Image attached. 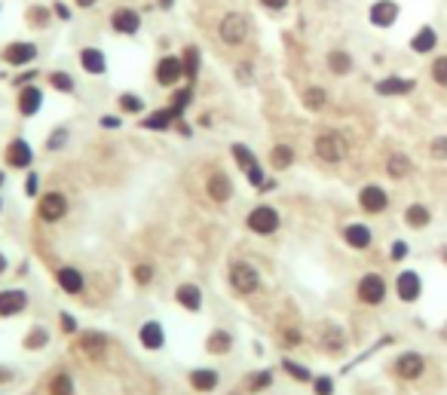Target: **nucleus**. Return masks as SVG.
Returning a JSON list of instances; mask_svg holds the SVG:
<instances>
[{
  "label": "nucleus",
  "mask_w": 447,
  "mask_h": 395,
  "mask_svg": "<svg viewBox=\"0 0 447 395\" xmlns=\"http://www.w3.org/2000/svg\"><path fill=\"white\" fill-rule=\"evenodd\" d=\"M49 395H74V380H70L68 374H56V377L49 380Z\"/></svg>",
  "instance_id": "obj_36"
},
{
  "label": "nucleus",
  "mask_w": 447,
  "mask_h": 395,
  "mask_svg": "<svg viewBox=\"0 0 447 395\" xmlns=\"http://www.w3.org/2000/svg\"><path fill=\"white\" fill-rule=\"evenodd\" d=\"M404 221L414 227V230H423V227H429V221H432V215H429V209L426 206H420V202H414V206L404 211Z\"/></svg>",
  "instance_id": "obj_29"
},
{
  "label": "nucleus",
  "mask_w": 447,
  "mask_h": 395,
  "mask_svg": "<svg viewBox=\"0 0 447 395\" xmlns=\"http://www.w3.org/2000/svg\"><path fill=\"white\" fill-rule=\"evenodd\" d=\"M347 154H349V144L337 132H325V135L316 138V157L325 159V163H340V159H347Z\"/></svg>",
  "instance_id": "obj_2"
},
{
  "label": "nucleus",
  "mask_w": 447,
  "mask_h": 395,
  "mask_svg": "<svg viewBox=\"0 0 447 395\" xmlns=\"http://www.w3.org/2000/svg\"><path fill=\"white\" fill-rule=\"evenodd\" d=\"M190 98H193V89L190 86H184V89H175L172 93V101H169V114H172V120H181L184 117V110H187V105H190Z\"/></svg>",
  "instance_id": "obj_24"
},
{
  "label": "nucleus",
  "mask_w": 447,
  "mask_h": 395,
  "mask_svg": "<svg viewBox=\"0 0 447 395\" xmlns=\"http://www.w3.org/2000/svg\"><path fill=\"white\" fill-rule=\"evenodd\" d=\"M423 368H426V362H423V356H416V352H404V356L395 362V374L404 380L423 377Z\"/></svg>",
  "instance_id": "obj_13"
},
{
  "label": "nucleus",
  "mask_w": 447,
  "mask_h": 395,
  "mask_svg": "<svg viewBox=\"0 0 447 395\" xmlns=\"http://www.w3.org/2000/svg\"><path fill=\"white\" fill-rule=\"evenodd\" d=\"M105 347H107V337L105 334H83V340H80V349L86 352V356H93V359H98L101 352H105Z\"/></svg>",
  "instance_id": "obj_28"
},
{
  "label": "nucleus",
  "mask_w": 447,
  "mask_h": 395,
  "mask_svg": "<svg viewBox=\"0 0 447 395\" xmlns=\"http://www.w3.org/2000/svg\"><path fill=\"white\" fill-rule=\"evenodd\" d=\"M411 89H414V80H404V77H386L377 83L380 95H408Z\"/></svg>",
  "instance_id": "obj_22"
},
{
  "label": "nucleus",
  "mask_w": 447,
  "mask_h": 395,
  "mask_svg": "<svg viewBox=\"0 0 447 395\" xmlns=\"http://www.w3.org/2000/svg\"><path fill=\"white\" fill-rule=\"evenodd\" d=\"M56 279H58V285H62V291H68V295H80L83 291V273L74 270V267H62L56 273Z\"/></svg>",
  "instance_id": "obj_18"
},
{
  "label": "nucleus",
  "mask_w": 447,
  "mask_h": 395,
  "mask_svg": "<svg viewBox=\"0 0 447 395\" xmlns=\"http://www.w3.org/2000/svg\"><path fill=\"white\" fill-rule=\"evenodd\" d=\"M209 196L215 202H227L233 196V181L224 175V172H215V175H209Z\"/></svg>",
  "instance_id": "obj_17"
},
{
  "label": "nucleus",
  "mask_w": 447,
  "mask_h": 395,
  "mask_svg": "<svg viewBox=\"0 0 447 395\" xmlns=\"http://www.w3.org/2000/svg\"><path fill=\"white\" fill-rule=\"evenodd\" d=\"M4 270H6V258H4V255H0V273H4Z\"/></svg>",
  "instance_id": "obj_60"
},
{
  "label": "nucleus",
  "mask_w": 447,
  "mask_h": 395,
  "mask_svg": "<svg viewBox=\"0 0 447 395\" xmlns=\"http://www.w3.org/2000/svg\"><path fill=\"white\" fill-rule=\"evenodd\" d=\"M218 34H221V40H224L227 46L246 43V37H248V19L242 16V13H227V16L221 19Z\"/></svg>",
  "instance_id": "obj_3"
},
{
  "label": "nucleus",
  "mask_w": 447,
  "mask_h": 395,
  "mask_svg": "<svg viewBox=\"0 0 447 395\" xmlns=\"http://www.w3.org/2000/svg\"><path fill=\"white\" fill-rule=\"evenodd\" d=\"M120 107H123L126 114H141V110H144V101H141L138 95L123 93V95H120Z\"/></svg>",
  "instance_id": "obj_42"
},
{
  "label": "nucleus",
  "mask_w": 447,
  "mask_h": 395,
  "mask_svg": "<svg viewBox=\"0 0 447 395\" xmlns=\"http://www.w3.org/2000/svg\"><path fill=\"white\" fill-rule=\"evenodd\" d=\"M181 62H184V77L187 80H196V74H199V49L196 46H187L184 56H181Z\"/></svg>",
  "instance_id": "obj_33"
},
{
  "label": "nucleus",
  "mask_w": 447,
  "mask_h": 395,
  "mask_svg": "<svg viewBox=\"0 0 447 395\" xmlns=\"http://www.w3.org/2000/svg\"><path fill=\"white\" fill-rule=\"evenodd\" d=\"M319 343H322V349H328V352H340L347 347V334H343V328H337V325H328Z\"/></svg>",
  "instance_id": "obj_26"
},
{
  "label": "nucleus",
  "mask_w": 447,
  "mask_h": 395,
  "mask_svg": "<svg viewBox=\"0 0 447 395\" xmlns=\"http://www.w3.org/2000/svg\"><path fill=\"white\" fill-rule=\"evenodd\" d=\"M110 28H114L117 34L132 37V34L141 31V16L129 6H120V9H114V16H110Z\"/></svg>",
  "instance_id": "obj_8"
},
{
  "label": "nucleus",
  "mask_w": 447,
  "mask_h": 395,
  "mask_svg": "<svg viewBox=\"0 0 447 395\" xmlns=\"http://www.w3.org/2000/svg\"><path fill=\"white\" fill-rule=\"evenodd\" d=\"M28 310V295L22 288H9V291H0V316L9 319V316H19V312Z\"/></svg>",
  "instance_id": "obj_9"
},
{
  "label": "nucleus",
  "mask_w": 447,
  "mask_h": 395,
  "mask_svg": "<svg viewBox=\"0 0 447 395\" xmlns=\"http://www.w3.org/2000/svg\"><path fill=\"white\" fill-rule=\"evenodd\" d=\"M273 383V371H258V374H251V380H248V392H261V389H267Z\"/></svg>",
  "instance_id": "obj_40"
},
{
  "label": "nucleus",
  "mask_w": 447,
  "mask_h": 395,
  "mask_svg": "<svg viewBox=\"0 0 447 395\" xmlns=\"http://www.w3.org/2000/svg\"><path fill=\"white\" fill-rule=\"evenodd\" d=\"M395 291H399L401 300H416V297H420V291H423L420 276H416V273H411V270H404L401 276L395 279Z\"/></svg>",
  "instance_id": "obj_14"
},
{
  "label": "nucleus",
  "mask_w": 447,
  "mask_h": 395,
  "mask_svg": "<svg viewBox=\"0 0 447 395\" xmlns=\"http://www.w3.org/2000/svg\"><path fill=\"white\" fill-rule=\"evenodd\" d=\"M389 258L392 260H404V258H408V242H392V251H389Z\"/></svg>",
  "instance_id": "obj_49"
},
{
  "label": "nucleus",
  "mask_w": 447,
  "mask_h": 395,
  "mask_svg": "<svg viewBox=\"0 0 447 395\" xmlns=\"http://www.w3.org/2000/svg\"><path fill=\"white\" fill-rule=\"evenodd\" d=\"M282 368H285V371L291 374V377H294V380H300V383H307V380L312 377V374H310L307 368H303V364H298V362H291V359H285V362H282Z\"/></svg>",
  "instance_id": "obj_43"
},
{
  "label": "nucleus",
  "mask_w": 447,
  "mask_h": 395,
  "mask_svg": "<svg viewBox=\"0 0 447 395\" xmlns=\"http://www.w3.org/2000/svg\"><path fill=\"white\" fill-rule=\"evenodd\" d=\"M233 157H236L239 169H246V172L258 169V159H255V154H251V150H248L246 144H233Z\"/></svg>",
  "instance_id": "obj_37"
},
{
  "label": "nucleus",
  "mask_w": 447,
  "mask_h": 395,
  "mask_svg": "<svg viewBox=\"0 0 447 395\" xmlns=\"http://www.w3.org/2000/svg\"><path fill=\"white\" fill-rule=\"evenodd\" d=\"M435 43H438V34H435L432 28H420V31L414 34V40H411V49H414V53H432Z\"/></svg>",
  "instance_id": "obj_27"
},
{
  "label": "nucleus",
  "mask_w": 447,
  "mask_h": 395,
  "mask_svg": "<svg viewBox=\"0 0 447 395\" xmlns=\"http://www.w3.org/2000/svg\"><path fill=\"white\" fill-rule=\"evenodd\" d=\"M74 4H77V6H83V9H89L93 4H98V0H74Z\"/></svg>",
  "instance_id": "obj_57"
},
{
  "label": "nucleus",
  "mask_w": 447,
  "mask_h": 395,
  "mask_svg": "<svg viewBox=\"0 0 447 395\" xmlns=\"http://www.w3.org/2000/svg\"><path fill=\"white\" fill-rule=\"evenodd\" d=\"M56 13H58V19H68V16H70L68 6H62V4H56Z\"/></svg>",
  "instance_id": "obj_56"
},
{
  "label": "nucleus",
  "mask_w": 447,
  "mask_h": 395,
  "mask_svg": "<svg viewBox=\"0 0 447 395\" xmlns=\"http://www.w3.org/2000/svg\"><path fill=\"white\" fill-rule=\"evenodd\" d=\"M411 159L408 157H404V154H395V157H389V163H386V172H389V178H395V181H399V178H408L411 175Z\"/></svg>",
  "instance_id": "obj_30"
},
{
  "label": "nucleus",
  "mask_w": 447,
  "mask_h": 395,
  "mask_svg": "<svg viewBox=\"0 0 447 395\" xmlns=\"http://www.w3.org/2000/svg\"><path fill=\"white\" fill-rule=\"evenodd\" d=\"M432 157L435 159H447V138L444 135H438L432 141Z\"/></svg>",
  "instance_id": "obj_46"
},
{
  "label": "nucleus",
  "mask_w": 447,
  "mask_h": 395,
  "mask_svg": "<svg viewBox=\"0 0 447 395\" xmlns=\"http://www.w3.org/2000/svg\"><path fill=\"white\" fill-rule=\"evenodd\" d=\"M236 74H239V80H242V83H248V80H251V65H239V70H236Z\"/></svg>",
  "instance_id": "obj_52"
},
{
  "label": "nucleus",
  "mask_w": 447,
  "mask_h": 395,
  "mask_svg": "<svg viewBox=\"0 0 447 395\" xmlns=\"http://www.w3.org/2000/svg\"><path fill=\"white\" fill-rule=\"evenodd\" d=\"M312 389H316V395H331L334 383H331V377H319L316 383H312Z\"/></svg>",
  "instance_id": "obj_48"
},
{
  "label": "nucleus",
  "mask_w": 447,
  "mask_h": 395,
  "mask_svg": "<svg viewBox=\"0 0 447 395\" xmlns=\"http://www.w3.org/2000/svg\"><path fill=\"white\" fill-rule=\"evenodd\" d=\"M172 4H175V0H159V6H162V9H172Z\"/></svg>",
  "instance_id": "obj_58"
},
{
  "label": "nucleus",
  "mask_w": 447,
  "mask_h": 395,
  "mask_svg": "<svg viewBox=\"0 0 447 395\" xmlns=\"http://www.w3.org/2000/svg\"><path fill=\"white\" fill-rule=\"evenodd\" d=\"M395 19H399V4H392V0H377V4L371 6V25L389 28V25H395Z\"/></svg>",
  "instance_id": "obj_12"
},
{
  "label": "nucleus",
  "mask_w": 447,
  "mask_h": 395,
  "mask_svg": "<svg viewBox=\"0 0 447 395\" xmlns=\"http://www.w3.org/2000/svg\"><path fill=\"white\" fill-rule=\"evenodd\" d=\"M386 297V282L383 276H377V273H368V276H362L359 282V300L368 303V307H377V303H383Z\"/></svg>",
  "instance_id": "obj_6"
},
{
  "label": "nucleus",
  "mask_w": 447,
  "mask_h": 395,
  "mask_svg": "<svg viewBox=\"0 0 447 395\" xmlns=\"http://www.w3.org/2000/svg\"><path fill=\"white\" fill-rule=\"evenodd\" d=\"M267 9H273V13H279V9H285L288 6V0H261Z\"/></svg>",
  "instance_id": "obj_50"
},
{
  "label": "nucleus",
  "mask_w": 447,
  "mask_h": 395,
  "mask_svg": "<svg viewBox=\"0 0 447 395\" xmlns=\"http://www.w3.org/2000/svg\"><path fill=\"white\" fill-rule=\"evenodd\" d=\"M328 68H331V74H337V77L349 74V70H352V58H349V53H340V49H334V53L328 56Z\"/></svg>",
  "instance_id": "obj_31"
},
{
  "label": "nucleus",
  "mask_w": 447,
  "mask_h": 395,
  "mask_svg": "<svg viewBox=\"0 0 447 395\" xmlns=\"http://www.w3.org/2000/svg\"><path fill=\"white\" fill-rule=\"evenodd\" d=\"M138 340H141V347H147V349H162V343H166V334H162V325L159 322H144L138 331Z\"/></svg>",
  "instance_id": "obj_16"
},
{
  "label": "nucleus",
  "mask_w": 447,
  "mask_h": 395,
  "mask_svg": "<svg viewBox=\"0 0 447 395\" xmlns=\"http://www.w3.org/2000/svg\"><path fill=\"white\" fill-rule=\"evenodd\" d=\"M343 239H347L352 248H368L374 236H371V230L364 224H349L347 230H343Z\"/></svg>",
  "instance_id": "obj_25"
},
{
  "label": "nucleus",
  "mask_w": 447,
  "mask_h": 395,
  "mask_svg": "<svg viewBox=\"0 0 447 395\" xmlns=\"http://www.w3.org/2000/svg\"><path fill=\"white\" fill-rule=\"evenodd\" d=\"M325 101H328V95H325V89H319V86H312V89L303 93V105H307L310 110H322Z\"/></svg>",
  "instance_id": "obj_39"
},
{
  "label": "nucleus",
  "mask_w": 447,
  "mask_h": 395,
  "mask_svg": "<svg viewBox=\"0 0 447 395\" xmlns=\"http://www.w3.org/2000/svg\"><path fill=\"white\" fill-rule=\"evenodd\" d=\"M190 386L196 389V392H211L218 386V371H211V368H196L190 374Z\"/></svg>",
  "instance_id": "obj_23"
},
{
  "label": "nucleus",
  "mask_w": 447,
  "mask_h": 395,
  "mask_svg": "<svg viewBox=\"0 0 447 395\" xmlns=\"http://www.w3.org/2000/svg\"><path fill=\"white\" fill-rule=\"evenodd\" d=\"M4 181H6V175H4V172H0V187H4Z\"/></svg>",
  "instance_id": "obj_61"
},
{
  "label": "nucleus",
  "mask_w": 447,
  "mask_h": 395,
  "mask_svg": "<svg viewBox=\"0 0 447 395\" xmlns=\"http://www.w3.org/2000/svg\"><path fill=\"white\" fill-rule=\"evenodd\" d=\"M37 58V46L34 43H25V40H19V43H9L4 49V62L6 65H31Z\"/></svg>",
  "instance_id": "obj_10"
},
{
  "label": "nucleus",
  "mask_w": 447,
  "mask_h": 395,
  "mask_svg": "<svg viewBox=\"0 0 447 395\" xmlns=\"http://www.w3.org/2000/svg\"><path fill=\"white\" fill-rule=\"evenodd\" d=\"M31 144H28L25 138H16V141H9V147H6V163L13 166V169H28L31 166Z\"/></svg>",
  "instance_id": "obj_11"
},
{
  "label": "nucleus",
  "mask_w": 447,
  "mask_h": 395,
  "mask_svg": "<svg viewBox=\"0 0 447 395\" xmlns=\"http://www.w3.org/2000/svg\"><path fill=\"white\" fill-rule=\"evenodd\" d=\"M359 202H362V209H364V211H371V215H380L389 199H386V190H380V187H374V184H371V187H364L362 194H359Z\"/></svg>",
  "instance_id": "obj_15"
},
{
  "label": "nucleus",
  "mask_w": 447,
  "mask_h": 395,
  "mask_svg": "<svg viewBox=\"0 0 447 395\" xmlns=\"http://www.w3.org/2000/svg\"><path fill=\"white\" fill-rule=\"evenodd\" d=\"M46 343H49V334L37 325V328L25 337V349H40V347H46Z\"/></svg>",
  "instance_id": "obj_41"
},
{
  "label": "nucleus",
  "mask_w": 447,
  "mask_h": 395,
  "mask_svg": "<svg viewBox=\"0 0 447 395\" xmlns=\"http://www.w3.org/2000/svg\"><path fill=\"white\" fill-rule=\"evenodd\" d=\"M172 123H175V120H172L169 110H157V114L144 117V129H150V132H166Z\"/></svg>",
  "instance_id": "obj_34"
},
{
  "label": "nucleus",
  "mask_w": 447,
  "mask_h": 395,
  "mask_svg": "<svg viewBox=\"0 0 447 395\" xmlns=\"http://www.w3.org/2000/svg\"><path fill=\"white\" fill-rule=\"evenodd\" d=\"M68 141V129H56V135L46 141V150H58Z\"/></svg>",
  "instance_id": "obj_47"
},
{
  "label": "nucleus",
  "mask_w": 447,
  "mask_h": 395,
  "mask_svg": "<svg viewBox=\"0 0 447 395\" xmlns=\"http://www.w3.org/2000/svg\"><path fill=\"white\" fill-rule=\"evenodd\" d=\"M181 77H184V62H181V56H162L159 65H157V83L175 86V83H181Z\"/></svg>",
  "instance_id": "obj_7"
},
{
  "label": "nucleus",
  "mask_w": 447,
  "mask_h": 395,
  "mask_svg": "<svg viewBox=\"0 0 447 395\" xmlns=\"http://www.w3.org/2000/svg\"><path fill=\"white\" fill-rule=\"evenodd\" d=\"M270 163H273V169H288L294 163V150L288 144H276L270 154Z\"/></svg>",
  "instance_id": "obj_32"
},
{
  "label": "nucleus",
  "mask_w": 447,
  "mask_h": 395,
  "mask_svg": "<svg viewBox=\"0 0 447 395\" xmlns=\"http://www.w3.org/2000/svg\"><path fill=\"white\" fill-rule=\"evenodd\" d=\"M0 209H4V202H0Z\"/></svg>",
  "instance_id": "obj_63"
},
{
  "label": "nucleus",
  "mask_w": 447,
  "mask_h": 395,
  "mask_svg": "<svg viewBox=\"0 0 447 395\" xmlns=\"http://www.w3.org/2000/svg\"><path fill=\"white\" fill-rule=\"evenodd\" d=\"M101 123H105L107 129H117V126H120V120H117V117H105V120H101Z\"/></svg>",
  "instance_id": "obj_55"
},
{
  "label": "nucleus",
  "mask_w": 447,
  "mask_h": 395,
  "mask_svg": "<svg viewBox=\"0 0 447 395\" xmlns=\"http://www.w3.org/2000/svg\"><path fill=\"white\" fill-rule=\"evenodd\" d=\"M175 300L181 303L184 310H190V312H199V307H202V291L193 285V282H184L178 291H175Z\"/></svg>",
  "instance_id": "obj_19"
},
{
  "label": "nucleus",
  "mask_w": 447,
  "mask_h": 395,
  "mask_svg": "<svg viewBox=\"0 0 447 395\" xmlns=\"http://www.w3.org/2000/svg\"><path fill=\"white\" fill-rule=\"evenodd\" d=\"M230 347H233V337L227 331H215L209 337V352H215V356H224V352H230Z\"/></svg>",
  "instance_id": "obj_35"
},
{
  "label": "nucleus",
  "mask_w": 447,
  "mask_h": 395,
  "mask_svg": "<svg viewBox=\"0 0 447 395\" xmlns=\"http://www.w3.org/2000/svg\"><path fill=\"white\" fill-rule=\"evenodd\" d=\"M432 80H435L438 86H447V56L435 58V65H432Z\"/></svg>",
  "instance_id": "obj_44"
},
{
  "label": "nucleus",
  "mask_w": 447,
  "mask_h": 395,
  "mask_svg": "<svg viewBox=\"0 0 447 395\" xmlns=\"http://www.w3.org/2000/svg\"><path fill=\"white\" fill-rule=\"evenodd\" d=\"M230 285L236 295H255L258 285H261V273L251 267L246 260H236L230 267Z\"/></svg>",
  "instance_id": "obj_1"
},
{
  "label": "nucleus",
  "mask_w": 447,
  "mask_h": 395,
  "mask_svg": "<svg viewBox=\"0 0 447 395\" xmlns=\"http://www.w3.org/2000/svg\"><path fill=\"white\" fill-rule=\"evenodd\" d=\"M80 65H83L86 74H105V68H107L105 53H101V49H93V46L80 53Z\"/></svg>",
  "instance_id": "obj_21"
},
{
  "label": "nucleus",
  "mask_w": 447,
  "mask_h": 395,
  "mask_svg": "<svg viewBox=\"0 0 447 395\" xmlns=\"http://www.w3.org/2000/svg\"><path fill=\"white\" fill-rule=\"evenodd\" d=\"M49 86L58 89V93H65V95H70V93H74V77H68L65 70H53V74H49Z\"/></svg>",
  "instance_id": "obj_38"
},
{
  "label": "nucleus",
  "mask_w": 447,
  "mask_h": 395,
  "mask_svg": "<svg viewBox=\"0 0 447 395\" xmlns=\"http://www.w3.org/2000/svg\"><path fill=\"white\" fill-rule=\"evenodd\" d=\"M0 380H9V368H0Z\"/></svg>",
  "instance_id": "obj_59"
},
{
  "label": "nucleus",
  "mask_w": 447,
  "mask_h": 395,
  "mask_svg": "<svg viewBox=\"0 0 447 395\" xmlns=\"http://www.w3.org/2000/svg\"><path fill=\"white\" fill-rule=\"evenodd\" d=\"M37 215L46 221V224H56L68 215V199L62 194H43L40 196V206H37Z\"/></svg>",
  "instance_id": "obj_5"
},
{
  "label": "nucleus",
  "mask_w": 447,
  "mask_h": 395,
  "mask_svg": "<svg viewBox=\"0 0 447 395\" xmlns=\"http://www.w3.org/2000/svg\"><path fill=\"white\" fill-rule=\"evenodd\" d=\"M37 181H40L37 175H31V178H28V187H25V190H28V196H34V194H37Z\"/></svg>",
  "instance_id": "obj_53"
},
{
  "label": "nucleus",
  "mask_w": 447,
  "mask_h": 395,
  "mask_svg": "<svg viewBox=\"0 0 447 395\" xmlns=\"http://www.w3.org/2000/svg\"><path fill=\"white\" fill-rule=\"evenodd\" d=\"M40 105H43V93H40L37 86H22V95H19V110H22L25 117H34Z\"/></svg>",
  "instance_id": "obj_20"
},
{
  "label": "nucleus",
  "mask_w": 447,
  "mask_h": 395,
  "mask_svg": "<svg viewBox=\"0 0 447 395\" xmlns=\"http://www.w3.org/2000/svg\"><path fill=\"white\" fill-rule=\"evenodd\" d=\"M150 279H154V267H147V263H138V267H135V282H138V285H147Z\"/></svg>",
  "instance_id": "obj_45"
},
{
  "label": "nucleus",
  "mask_w": 447,
  "mask_h": 395,
  "mask_svg": "<svg viewBox=\"0 0 447 395\" xmlns=\"http://www.w3.org/2000/svg\"><path fill=\"white\" fill-rule=\"evenodd\" d=\"M444 260H447V251H444Z\"/></svg>",
  "instance_id": "obj_62"
},
{
  "label": "nucleus",
  "mask_w": 447,
  "mask_h": 395,
  "mask_svg": "<svg viewBox=\"0 0 447 395\" xmlns=\"http://www.w3.org/2000/svg\"><path fill=\"white\" fill-rule=\"evenodd\" d=\"M248 230L258 233V236H270V233L279 230V211L273 206H255L248 211Z\"/></svg>",
  "instance_id": "obj_4"
},
{
  "label": "nucleus",
  "mask_w": 447,
  "mask_h": 395,
  "mask_svg": "<svg viewBox=\"0 0 447 395\" xmlns=\"http://www.w3.org/2000/svg\"><path fill=\"white\" fill-rule=\"evenodd\" d=\"M285 343H300V331H288L285 334Z\"/></svg>",
  "instance_id": "obj_54"
},
{
  "label": "nucleus",
  "mask_w": 447,
  "mask_h": 395,
  "mask_svg": "<svg viewBox=\"0 0 447 395\" xmlns=\"http://www.w3.org/2000/svg\"><path fill=\"white\" fill-rule=\"evenodd\" d=\"M62 325H65L68 334H74V331H77V319H70L68 312H62Z\"/></svg>",
  "instance_id": "obj_51"
}]
</instances>
